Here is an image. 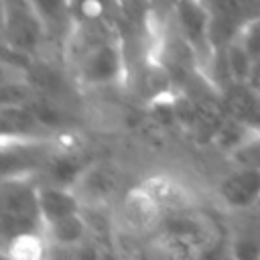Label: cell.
Here are the masks:
<instances>
[{
	"mask_svg": "<svg viewBox=\"0 0 260 260\" xmlns=\"http://www.w3.org/2000/svg\"><path fill=\"white\" fill-rule=\"evenodd\" d=\"M219 248H223L225 254V234L217 219L201 205L167 213L160 228L150 238V254L171 258L211 256Z\"/></svg>",
	"mask_w": 260,
	"mask_h": 260,
	"instance_id": "cell-1",
	"label": "cell"
},
{
	"mask_svg": "<svg viewBox=\"0 0 260 260\" xmlns=\"http://www.w3.org/2000/svg\"><path fill=\"white\" fill-rule=\"evenodd\" d=\"M39 205V179L32 175H12L0 179V242L43 230Z\"/></svg>",
	"mask_w": 260,
	"mask_h": 260,
	"instance_id": "cell-2",
	"label": "cell"
},
{
	"mask_svg": "<svg viewBox=\"0 0 260 260\" xmlns=\"http://www.w3.org/2000/svg\"><path fill=\"white\" fill-rule=\"evenodd\" d=\"M171 26L191 47L199 61L201 73L207 77L215 55V14L209 0H179L167 14Z\"/></svg>",
	"mask_w": 260,
	"mask_h": 260,
	"instance_id": "cell-3",
	"label": "cell"
},
{
	"mask_svg": "<svg viewBox=\"0 0 260 260\" xmlns=\"http://www.w3.org/2000/svg\"><path fill=\"white\" fill-rule=\"evenodd\" d=\"M2 32L8 49L28 57L55 55L51 37L28 0H2Z\"/></svg>",
	"mask_w": 260,
	"mask_h": 260,
	"instance_id": "cell-4",
	"label": "cell"
},
{
	"mask_svg": "<svg viewBox=\"0 0 260 260\" xmlns=\"http://www.w3.org/2000/svg\"><path fill=\"white\" fill-rule=\"evenodd\" d=\"M130 187L132 183H128L126 167L118 158L106 154H95L73 185L83 205L102 207H116Z\"/></svg>",
	"mask_w": 260,
	"mask_h": 260,
	"instance_id": "cell-5",
	"label": "cell"
},
{
	"mask_svg": "<svg viewBox=\"0 0 260 260\" xmlns=\"http://www.w3.org/2000/svg\"><path fill=\"white\" fill-rule=\"evenodd\" d=\"M213 203L223 215L246 213L260 207V171L223 165L211 187Z\"/></svg>",
	"mask_w": 260,
	"mask_h": 260,
	"instance_id": "cell-6",
	"label": "cell"
},
{
	"mask_svg": "<svg viewBox=\"0 0 260 260\" xmlns=\"http://www.w3.org/2000/svg\"><path fill=\"white\" fill-rule=\"evenodd\" d=\"M162 209L158 203L150 197V193L140 185V181H134L132 187L124 193V197L116 205V219L118 225L140 234L144 238H152L156 230L162 223Z\"/></svg>",
	"mask_w": 260,
	"mask_h": 260,
	"instance_id": "cell-7",
	"label": "cell"
},
{
	"mask_svg": "<svg viewBox=\"0 0 260 260\" xmlns=\"http://www.w3.org/2000/svg\"><path fill=\"white\" fill-rule=\"evenodd\" d=\"M138 181L150 193V197L158 203L165 215L201 205L197 191L183 177L175 173H167V171L148 173Z\"/></svg>",
	"mask_w": 260,
	"mask_h": 260,
	"instance_id": "cell-8",
	"label": "cell"
},
{
	"mask_svg": "<svg viewBox=\"0 0 260 260\" xmlns=\"http://www.w3.org/2000/svg\"><path fill=\"white\" fill-rule=\"evenodd\" d=\"M43 232L51 244V256H55V254L85 256V250L91 244V236H89V228H87L83 209L77 213L65 215L61 219L45 223Z\"/></svg>",
	"mask_w": 260,
	"mask_h": 260,
	"instance_id": "cell-9",
	"label": "cell"
},
{
	"mask_svg": "<svg viewBox=\"0 0 260 260\" xmlns=\"http://www.w3.org/2000/svg\"><path fill=\"white\" fill-rule=\"evenodd\" d=\"M28 2L43 20L51 37L53 51L59 57L61 47L65 45L67 37L75 26V2L73 0H28Z\"/></svg>",
	"mask_w": 260,
	"mask_h": 260,
	"instance_id": "cell-10",
	"label": "cell"
},
{
	"mask_svg": "<svg viewBox=\"0 0 260 260\" xmlns=\"http://www.w3.org/2000/svg\"><path fill=\"white\" fill-rule=\"evenodd\" d=\"M0 120H2V138L24 140V138L57 136V134H51L43 126V122L39 120V116L30 104H26V106H0Z\"/></svg>",
	"mask_w": 260,
	"mask_h": 260,
	"instance_id": "cell-11",
	"label": "cell"
},
{
	"mask_svg": "<svg viewBox=\"0 0 260 260\" xmlns=\"http://www.w3.org/2000/svg\"><path fill=\"white\" fill-rule=\"evenodd\" d=\"M39 205L45 223L83 209V201L73 187L47 183V181H39Z\"/></svg>",
	"mask_w": 260,
	"mask_h": 260,
	"instance_id": "cell-12",
	"label": "cell"
},
{
	"mask_svg": "<svg viewBox=\"0 0 260 260\" xmlns=\"http://www.w3.org/2000/svg\"><path fill=\"white\" fill-rule=\"evenodd\" d=\"M2 254L14 260H39L51 256V244L43 230L16 234L4 242H0Z\"/></svg>",
	"mask_w": 260,
	"mask_h": 260,
	"instance_id": "cell-13",
	"label": "cell"
},
{
	"mask_svg": "<svg viewBox=\"0 0 260 260\" xmlns=\"http://www.w3.org/2000/svg\"><path fill=\"white\" fill-rule=\"evenodd\" d=\"M223 165H234V167H248V169H258L260 171V130L252 128L244 140L230 150L223 158Z\"/></svg>",
	"mask_w": 260,
	"mask_h": 260,
	"instance_id": "cell-14",
	"label": "cell"
},
{
	"mask_svg": "<svg viewBox=\"0 0 260 260\" xmlns=\"http://www.w3.org/2000/svg\"><path fill=\"white\" fill-rule=\"evenodd\" d=\"M234 39L244 47V51L252 57L256 67L260 65V12L248 14L238 26Z\"/></svg>",
	"mask_w": 260,
	"mask_h": 260,
	"instance_id": "cell-15",
	"label": "cell"
},
{
	"mask_svg": "<svg viewBox=\"0 0 260 260\" xmlns=\"http://www.w3.org/2000/svg\"><path fill=\"white\" fill-rule=\"evenodd\" d=\"M150 2H152L154 10H156L160 16H165V14H167V12H169V10H171L179 0H150Z\"/></svg>",
	"mask_w": 260,
	"mask_h": 260,
	"instance_id": "cell-16",
	"label": "cell"
},
{
	"mask_svg": "<svg viewBox=\"0 0 260 260\" xmlns=\"http://www.w3.org/2000/svg\"><path fill=\"white\" fill-rule=\"evenodd\" d=\"M114 4H116V8H122V6H126V4H130V2H134V0H112Z\"/></svg>",
	"mask_w": 260,
	"mask_h": 260,
	"instance_id": "cell-17",
	"label": "cell"
}]
</instances>
